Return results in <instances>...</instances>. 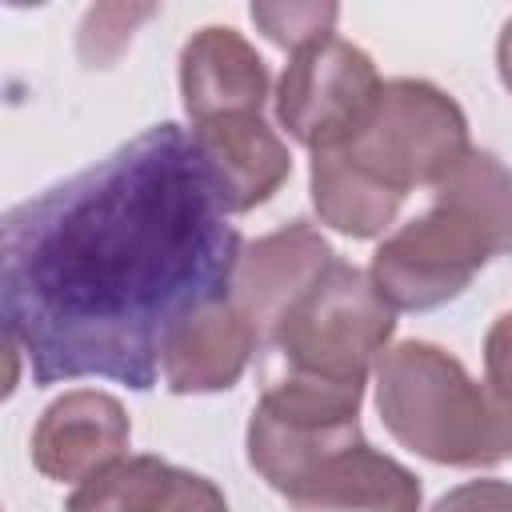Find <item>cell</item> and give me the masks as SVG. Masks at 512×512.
Listing matches in <instances>:
<instances>
[{"label": "cell", "instance_id": "cell-1", "mask_svg": "<svg viewBox=\"0 0 512 512\" xmlns=\"http://www.w3.org/2000/svg\"><path fill=\"white\" fill-rule=\"evenodd\" d=\"M240 252L192 136L152 124L4 212V336L40 388L104 376L148 392L164 340L228 296Z\"/></svg>", "mask_w": 512, "mask_h": 512}, {"label": "cell", "instance_id": "cell-2", "mask_svg": "<svg viewBox=\"0 0 512 512\" xmlns=\"http://www.w3.org/2000/svg\"><path fill=\"white\" fill-rule=\"evenodd\" d=\"M512 256V172L472 148L436 188L428 212L372 252V284L392 312H432L496 260Z\"/></svg>", "mask_w": 512, "mask_h": 512}, {"label": "cell", "instance_id": "cell-3", "mask_svg": "<svg viewBox=\"0 0 512 512\" xmlns=\"http://www.w3.org/2000/svg\"><path fill=\"white\" fill-rule=\"evenodd\" d=\"M376 408L392 440L444 468L512 456V412L432 340H400L376 364Z\"/></svg>", "mask_w": 512, "mask_h": 512}, {"label": "cell", "instance_id": "cell-4", "mask_svg": "<svg viewBox=\"0 0 512 512\" xmlns=\"http://www.w3.org/2000/svg\"><path fill=\"white\" fill-rule=\"evenodd\" d=\"M392 332L396 312L380 300L372 276L336 256L280 316L264 348H272L292 376L368 384Z\"/></svg>", "mask_w": 512, "mask_h": 512}, {"label": "cell", "instance_id": "cell-5", "mask_svg": "<svg viewBox=\"0 0 512 512\" xmlns=\"http://www.w3.org/2000/svg\"><path fill=\"white\" fill-rule=\"evenodd\" d=\"M468 120L460 104L432 80H384L364 128L332 156L360 180L404 200L412 188H436L464 156Z\"/></svg>", "mask_w": 512, "mask_h": 512}, {"label": "cell", "instance_id": "cell-6", "mask_svg": "<svg viewBox=\"0 0 512 512\" xmlns=\"http://www.w3.org/2000/svg\"><path fill=\"white\" fill-rule=\"evenodd\" d=\"M364 384H328L316 376H276L248 416L252 472L288 496L328 456L364 440L360 432Z\"/></svg>", "mask_w": 512, "mask_h": 512}, {"label": "cell", "instance_id": "cell-7", "mask_svg": "<svg viewBox=\"0 0 512 512\" xmlns=\"http://www.w3.org/2000/svg\"><path fill=\"white\" fill-rule=\"evenodd\" d=\"M376 64L364 48L328 36L292 52L276 84V120L308 152L344 148L368 120L380 92Z\"/></svg>", "mask_w": 512, "mask_h": 512}, {"label": "cell", "instance_id": "cell-8", "mask_svg": "<svg viewBox=\"0 0 512 512\" xmlns=\"http://www.w3.org/2000/svg\"><path fill=\"white\" fill-rule=\"evenodd\" d=\"M132 424L116 396L72 388L56 396L32 428V464L56 484H84L128 456Z\"/></svg>", "mask_w": 512, "mask_h": 512}, {"label": "cell", "instance_id": "cell-9", "mask_svg": "<svg viewBox=\"0 0 512 512\" xmlns=\"http://www.w3.org/2000/svg\"><path fill=\"white\" fill-rule=\"evenodd\" d=\"M188 136L224 216H240L268 204L292 176L288 144L264 124L260 112H228L200 120Z\"/></svg>", "mask_w": 512, "mask_h": 512}, {"label": "cell", "instance_id": "cell-10", "mask_svg": "<svg viewBox=\"0 0 512 512\" xmlns=\"http://www.w3.org/2000/svg\"><path fill=\"white\" fill-rule=\"evenodd\" d=\"M332 260H336L332 244L308 220H292V224L244 244L228 296L240 308V316L248 320V328L256 336V348L268 344L280 316L296 304V296Z\"/></svg>", "mask_w": 512, "mask_h": 512}, {"label": "cell", "instance_id": "cell-11", "mask_svg": "<svg viewBox=\"0 0 512 512\" xmlns=\"http://www.w3.org/2000/svg\"><path fill=\"white\" fill-rule=\"evenodd\" d=\"M268 84V64L236 28L208 24L180 48V100L192 124L228 112H260Z\"/></svg>", "mask_w": 512, "mask_h": 512}, {"label": "cell", "instance_id": "cell-12", "mask_svg": "<svg viewBox=\"0 0 512 512\" xmlns=\"http://www.w3.org/2000/svg\"><path fill=\"white\" fill-rule=\"evenodd\" d=\"M252 352L260 348L248 320L240 316L232 296H220L172 328L160 352V376L176 396L224 392L244 376Z\"/></svg>", "mask_w": 512, "mask_h": 512}, {"label": "cell", "instance_id": "cell-13", "mask_svg": "<svg viewBox=\"0 0 512 512\" xmlns=\"http://www.w3.org/2000/svg\"><path fill=\"white\" fill-rule=\"evenodd\" d=\"M284 500L288 512H420V480L360 440L328 456Z\"/></svg>", "mask_w": 512, "mask_h": 512}, {"label": "cell", "instance_id": "cell-14", "mask_svg": "<svg viewBox=\"0 0 512 512\" xmlns=\"http://www.w3.org/2000/svg\"><path fill=\"white\" fill-rule=\"evenodd\" d=\"M308 192H312V208H316L320 224H328V228H336L340 236H352V240L380 236L404 204V200L380 192L376 184L360 180L332 152H312Z\"/></svg>", "mask_w": 512, "mask_h": 512}, {"label": "cell", "instance_id": "cell-15", "mask_svg": "<svg viewBox=\"0 0 512 512\" xmlns=\"http://www.w3.org/2000/svg\"><path fill=\"white\" fill-rule=\"evenodd\" d=\"M176 464L160 456H124L104 472L76 484L64 512H152L172 480Z\"/></svg>", "mask_w": 512, "mask_h": 512}, {"label": "cell", "instance_id": "cell-16", "mask_svg": "<svg viewBox=\"0 0 512 512\" xmlns=\"http://www.w3.org/2000/svg\"><path fill=\"white\" fill-rule=\"evenodd\" d=\"M248 16L272 44H280L288 52H300L308 44H320V40L336 36L332 24H336L340 8L336 4H252Z\"/></svg>", "mask_w": 512, "mask_h": 512}, {"label": "cell", "instance_id": "cell-17", "mask_svg": "<svg viewBox=\"0 0 512 512\" xmlns=\"http://www.w3.org/2000/svg\"><path fill=\"white\" fill-rule=\"evenodd\" d=\"M152 12H156L152 4L148 8H108V16H104V8H92L84 16V28H80L84 68H108L124 52V44L132 40V24L148 20Z\"/></svg>", "mask_w": 512, "mask_h": 512}, {"label": "cell", "instance_id": "cell-18", "mask_svg": "<svg viewBox=\"0 0 512 512\" xmlns=\"http://www.w3.org/2000/svg\"><path fill=\"white\" fill-rule=\"evenodd\" d=\"M152 512H228V500L208 476L176 468L168 488H164V496H160V504Z\"/></svg>", "mask_w": 512, "mask_h": 512}, {"label": "cell", "instance_id": "cell-19", "mask_svg": "<svg viewBox=\"0 0 512 512\" xmlns=\"http://www.w3.org/2000/svg\"><path fill=\"white\" fill-rule=\"evenodd\" d=\"M484 384L512 412V312H500L484 336Z\"/></svg>", "mask_w": 512, "mask_h": 512}, {"label": "cell", "instance_id": "cell-20", "mask_svg": "<svg viewBox=\"0 0 512 512\" xmlns=\"http://www.w3.org/2000/svg\"><path fill=\"white\" fill-rule=\"evenodd\" d=\"M428 512H512L508 480H464L448 488Z\"/></svg>", "mask_w": 512, "mask_h": 512}, {"label": "cell", "instance_id": "cell-21", "mask_svg": "<svg viewBox=\"0 0 512 512\" xmlns=\"http://www.w3.org/2000/svg\"><path fill=\"white\" fill-rule=\"evenodd\" d=\"M496 72H500V84L512 92V16L504 20L500 40H496Z\"/></svg>", "mask_w": 512, "mask_h": 512}]
</instances>
